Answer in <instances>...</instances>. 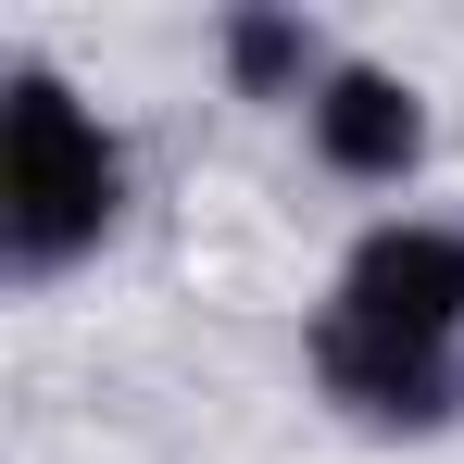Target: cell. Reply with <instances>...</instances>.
<instances>
[{"instance_id": "6da1fadb", "label": "cell", "mask_w": 464, "mask_h": 464, "mask_svg": "<svg viewBox=\"0 0 464 464\" xmlns=\"http://www.w3.org/2000/svg\"><path fill=\"white\" fill-rule=\"evenodd\" d=\"M139 214V139L88 101L51 51L0 63V264L25 289L101 264Z\"/></svg>"}, {"instance_id": "7a4b0ae2", "label": "cell", "mask_w": 464, "mask_h": 464, "mask_svg": "<svg viewBox=\"0 0 464 464\" xmlns=\"http://www.w3.org/2000/svg\"><path fill=\"white\" fill-rule=\"evenodd\" d=\"M302 377L339 427L364 440H452L464 427V352L440 339H389V326H352V314H302Z\"/></svg>"}, {"instance_id": "3957f363", "label": "cell", "mask_w": 464, "mask_h": 464, "mask_svg": "<svg viewBox=\"0 0 464 464\" xmlns=\"http://www.w3.org/2000/svg\"><path fill=\"white\" fill-rule=\"evenodd\" d=\"M326 314L352 326H389V339H440L464 352V227L452 214H364L326 264Z\"/></svg>"}, {"instance_id": "277c9868", "label": "cell", "mask_w": 464, "mask_h": 464, "mask_svg": "<svg viewBox=\"0 0 464 464\" xmlns=\"http://www.w3.org/2000/svg\"><path fill=\"white\" fill-rule=\"evenodd\" d=\"M302 151L339 188H377V214H401V188L440 151V101H427V76H401L377 51H339V76L302 101Z\"/></svg>"}, {"instance_id": "5b68a950", "label": "cell", "mask_w": 464, "mask_h": 464, "mask_svg": "<svg viewBox=\"0 0 464 464\" xmlns=\"http://www.w3.org/2000/svg\"><path fill=\"white\" fill-rule=\"evenodd\" d=\"M201 51H214V88H227V101H251V113H302L314 88L339 76V38L314 25L302 0H227Z\"/></svg>"}]
</instances>
